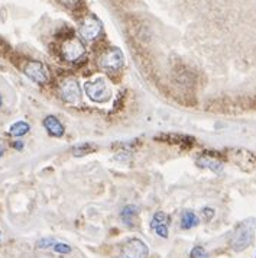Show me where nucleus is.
Instances as JSON below:
<instances>
[{"label": "nucleus", "mask_w": 256, "mask_h": 258, "mask_svg": "<svg viewBox=\"0 0 256 258\" xmlns=\"http://www.w3.org/2000/svg\"><path fill=\"white\" fill-rule=\"evenodd\" d=\"M255 231L256 219H246L242 223H239L230 239V246L233 251L240 252V251H244L247 246H250L255 238Z\"/></svg>", "instance_id": "nucleus-1"}, {"label": "nucleus", "mask_w": 256, "mask_h": 258, "mask_svg": "<svg viewBox=\"0 0 256 258\" xmlns=\"http://www.w3.org/2000/svg\"><path fill=\"white\" fill-rule=\"evenodd\" d=\"M84 90H86V94L89 96V99L96 103H106L110 99V90L107 89L105 79H102V77L86 83Z\"/></svg>", "instance_id": "nucleus-2"}, {"label": "nucleus", "mask_w": 256, "mask_h": 258, "mask_svg": "<svg viewBox=\"0 0 256 258\" xmlns=\"http://www.w3.org/2000/svg\"><path fill=\"white\" fill-rule=\"evenodd\" d=\"M123 52L119 48H110L103 52V55L100 57V66L102 69L109 73H117L123 67Z\"/></svg>", "instance_id": "nucleus-3"}, {"label": "nucleus", "mask_w": 256, "mask_h": 258, "mask_svg": "<svg viewBox=\"0 0 256 258\" xmlns=\"http://www.w3.org/2000/svg\"><path fill=\"white\" fill-rule=\"evenodd\" d=\"M61 96L62 99L70 103V105H77L80 103L81 100V89H80V84L75 79H65L61 82Z\"/></svg>", "instance_id": "nucleus-4"}, {"label": "nucleus", "mask_w": 256, "mask_h": 258, "mask_svg": "<svg viewBox=\"0 0 256 258\" xmlns=\"http://www.w3.org/2000/svg\"><path fill=\"white\" fill-rule=\"evenodd\" d=\"M149 248L138 238H132L125 242L122 248V258H148Z\"/></svg>", "instance_id": "nucleus-5"}, {"label": "nucleus", "mask_w": 256, "mask_h": 258, "mask_svg": "<svg viewBox=\"0 0 256 258\" xmlns=\"http://www.w3.org/2000/svg\"><path fill=\"white\" fill-rule=\"evenodd\" d=\"M25 76L36 84H47L49 82V74L45 66L39 61H29L24 69Z\"/></svg>", "instance_id": "nucleus-6"}, {"label": "nucleus", "mask_w": 256, "mask_h": 258, "mask_svg": "<svg viewBox=\"0 0 256 258\" xmlns=\"http://www.w3.org/2000/svg\"><path fill=\"white\" fill-rule=\"evenodd\" d=\"M102 32V22L94 16H86L80 25V35L86 41H93Z\"/></svg>", "instance_id": "nucleus-7"}, {"label": "nucleus", "mask_w": 256, "mask_h": 258, "mask_svg": "<svg viewBox=\"0 0 256 258\" xmlns=\"http://www.w3.org/2000/svg\"><path fill=\"white\" fill-rule=\"evenodd\" d=\"M84 45L78 39H75L74 36H71L70 39H67L64 44H62V57L67 59V61H77L78 58H81L82 54H84Z\"/></svg>", "instance_id": "nucleus-8"}, {"label": "nucleus", "mask_w": 256, "mask_h": 258, "mask_svg": "<svg viewBox=\"0 0 256 258\" xmlns=\"http://www.w3.org/2000/svg\"><path fill=\"white\" fill-rule=\"evenodd\" d=\"M169 216L163 212H156L153 215L151 221V228L156 232V235H159L161 238L166 239L169 235Z\"/></svg>", "instance_id": "nucleus-9"}, {"label": "nucleus", "mask_w": 256, "mask_h": 258, "mask_svg": "<svg viewBox=\"0 0 256 258\" xmlns=\"http://www.w3.org/2000/svg\"><path fill=\"white\" fill-rule=\"evenodd\" d=\"M155 141L165 142V144H173V145H184L191 147L194 144V138L190 135H178V134H158L153 137Z\"/></svg>", "instance_id": "nucleus-10"}, {"label": "nucleus", "mask_w": 256, "mask_h": 258, "mask_svg": "<svg viewBox=\"0 0 256 258\" xmlns=\"http://www.w3.org/2000/svg\"><path fill=\"white\" fill-rule=\"evenodd\" d=\"M42 125H44V128L47 129V132L49 135H52V137H55V138H61L62 135H64V132H65V128H64V125L59 122V119L57 116H52V115H49L44 119V122H42Z\"/></svg>", "instance_id": "nucleus-11"}, {"label": "nucleus", "mask_w": 256, "mask_h": 258, "mask_svg": "<svg viewBox=\"0 0 256 258\" xmlns=\"http://www.w3.org/2000/svg\"><path fill=\"white\" fill-rule=\"evenodd\" d=\"M196 163H197L198 167H201V168H209L213 173H221V170H223V163L219 161L216 157L209 155L207 153L200 155L197 160H196Z\"/></svg>", "instance_id": "nucleus-12"}, {"label": "nucleus", "mask_w": 256, "mask_h": 258, "mask_svg": "<svg viewBox=\"0 0 256 258\" xmlns=\"http://www.w3.org/2000/svg\"><path fill=\"white\" fill-rule=\"evenodd\" d=\"M138 208L135 206V205H128V206H125L122 212H120V219L123 221L125 225H128V226H133L135 225V221H136V218H138Z\"/></svg>", "instance_id": "nucleus-13"}, {"label": "nucleus", "mask_w": 256, "mask_h": 258, "mask_svg": "<svg viewBox=\"0 0 256 258\" xmlns=\"http://www.w3.org/2000/svg\"><path fill=\"white\" fill-rule=\"evenodd\" d=\"M200 223L198 216L193 211H184L181 215V228L183 229H191L194 226H197Z\"/></svg>", "instance_id": "nucleus-14"}, {"label": "nucleus", "mask_w": 256, "mask_h": 258, "mask_svg": "<svg viewBox=\"0 0 256 258\" xmlns=\"http://www.w3.org/2000/svg\"><path fill=\"white\" fill-rule=\"evenodd\" d=\"M94 151H97V147L92 142H82V144H77L72 147V154L75 157H84V155H89Z\"/></svg>", "instance_id": "nucleus-15"}, {"label": "nucleus", "mask_w": 256, "mask_h": 258, "mask_svg": "<svg viewBox=\"0 0 256 258\" xmlns=\"http://www.w3.org/2000/svg\"><path fill=\"white\" fill-rule=\"evenodd\" d=\"M31 131V125L28 122H24V120H19V122H15L11 129H9V134L12 137H24L28 132Z\"/></svg>", "instance_id": "nucleus-16"}, {"label": "nucleus", "mask_w": 256, "mask_h": 258, "mask_svg": "<svg viewBox=\"0 0 256 258\" xmlns=\"http://www.w3.org/2000/svg\"><path fill=\"white\" fill-rule=\"evenodd\" d=\"M52 249L55 252H58V254H62V255H67V254L72 252V248L68 244H65V242H55L54 246H52Z\"/></svg>", "instance_id": "nucleus-17"}, {"label": "nucleus", "mask_w": 256, "mask_h": 258, "mask_svg": "<svg viewBox=\"0 0 256 258\" xmlns=\"http://www.w3.org/2000/svg\"><path fill=\"white\" fill-rule=\"evenodd\" d=\"M190 258H209V254L201 245H196L190 252Z\"/></svg>", "instance_id": "nucleus-18"}, {"label": "nucleus", "mask_w": 256, "mask_h": 258, "mask_svg": "<svg viewBox=\"0 0 256 258\" xmlns=\"http://www.w3.org/2000/svg\"><path fill=\"white\" fill-rule=\"evenodd\" d=\"M57 241L54 239V238H42V239H39L38 242H36V248L38 249H47V248H51V246H54Z\"/></svg>", "instance_id": "nucleus-19"}, {"label": "nucleus", "mask_w": 256, "mask_h": 258, "mask_svg": "<svg viewBox=\"0 0 256 258\" xmlns=\"http://www.w3.org/2000/svg\"><path fill=\"white\" fill-rule=\"evenodd\" d=\"M59 2L68 9H78L82 5V0H59Z\"/></svg>", "instance_id": "nucleus-20"}, {"label": "nucleus", "mask_w": 256, "mask_h": 258, "mask_svg": "<svg viewBox=\"0 0 256 258\" xmlns=\"http://www.w3.org/2000/svg\"><path fill=\"white\" fill-rule=\"evenodd\" d=\"M203 215H204L206 221H210V219L214 216V209H211V208H204V209H203Z\"/></svg>", "instance_id": "nucleus-21"}, {"label": "nucleus", "mask_w": 256, "mask_h": 258, "mask_svg": "<svg viewBox=\"0 0 256 258\" xmlns=\"http://www.w3.org/2000/svg\"><path fill=\"white\" fill-rule=\"evenodd\" d=\"M13 147L18 150V151H21V150H24V142L22 141H15L13 142Z\"/></svg>", "instance_id": "nucleus-22"}, {"label": "nucleus", "mask_w": 256, "mask_h": 258, "mask_svg": "<svg viewBox=\"0 0 256 258\" xmlns=\"http://www.w3.org/2000/svg\"><path fill=\"white\" fill-rule=\"evenodd\" d=\"M3 153H5V151H3V148L0 147V158H2V155H3Z\"/></svg>", "instance_id": "nucleus-23"}, {"label": "nucleus", "mask_w": 256, "mask_h": 258, "mask_svg": "<svg viewBox=\"0 0 256 258\" xmlns=\"http://www.w3.org/2000/svg\"><path fill=\"white\" fill-rule=\"evenodd\" d=\"M2 103H3V100H2V96H0V107H2Z\"/></svg>", "instance_id": "nucleus-24"}, {"label": "nucleus", "mask_w": 256, "mask_h": 258, "mask_svg": "<svg viewBox=\"0 0 256 258\" xmlns=\"http://www.w3.org/2000/svg\"><path fill=\"white\" fill-rule=\"evenodd\" d=\"M255 258H256V257H255Z\"/></svg>", "instance_id": "nucleus-25"}]
</instances>
